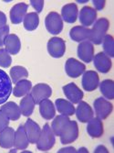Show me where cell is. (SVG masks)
Instances as JSON below:
<instances>
[{"instance_id": "obj_1", "label": "cell", "mask_w": 114, "mask_h": 153, "mask_svg": "<svg viewBox=\"0 0 114 153\" xmlns=\"http://www.w3.org/2000/svg\"><path fill=\"white\" fill-rule=\"evenodd\" d=\"M109 27H110V21L107 19L105 18L99 19L95 22L92 30H90V35L89 40H90L91 43L96 45L101 44L104 37L106 36Z\"/></svg>"}, {"instance_id": "obj_2", "label": "cell", "mask_w": 114, "mask_h": 153, "mask_svg": "<svg viewBox=\"0 0 114 153\" xmlns=\"http://www.w3.org/2000/svg\"><path fill=\"white\" fill-rule=\"evenodd\" d=\"M55 141H56V137L54 132L52 131L51 128L49 126V124H45L43 128L41 130L38 140L36 143L38 149L41 151H48L53 148Z\"/></svg>"}, {"instance_id": "obj_3", "label": "cell", "mask_w": 114, "mask_h": 153, "mask_svg": "<svg viewBox=\"0 0 114 153\" xmlns=\"http://www.w3.org/2000/svg\"><path fill=\"white\" fill-rule=\"evenodd\" d=\"M45 26L50 34H60L63 30V20L61 16L57 12H50L45 19Z\"/></svg>"}, {"instance_id": "obj_4", "label": "cell", "mask_w": 114, "mask_h": 153, "mask_svg": "<svg viewBox=\"0 0 114 153\" xmlns=\"http://www.w3.org/2000/svg\"><path fill=\"white\" fill-rule=\"evenodd\" d=\"M60 137V142L64 145L74 142L79 137V127L77 122L69 120Z\"/></svg>"}, {"instance_id": "obj_5", "label": "cell", "mask_w": 114, "mask_h": 153, "mask_svg": "<svg viewBox=\"0 0 114 153\" xmlns=\"http://www.w3.org/2000/svg\"><path fill=\"white\" fill-rule=\"evenodd\" d=\"M12 93V82L7 73L0 69V105H3L9 98Z\"/></svg>"}, {"instance_id": "obj_6", "label": "cell", "mask_w": 114, "mask_h": 153, "mask_svg": "<svg viewBox=\"0 0 114 153\" xmlns=\"http://www.w3.org/2000/svg\"><path fill=\"white\" fill-rule=\"evenodd\" d=\"M48 51L53 58L62 57L66 51V43L61 38H51L48 42Z\"/></svg>"}, {"instance_id": "obj_7", "label": "cell", "mask_w": 114, "mask_h": 153, "mask_svg": "<svg viewBox=\"0 0 114 153\" xmlns=\"http://www.w3.org/2000/svg\"><path fill=\"white\" fill-rule=\"evenodd\" d=\"M94 109L97 117L99 119H106L112 112L113 105L103 97H99L94 101Z\"/></svg>"}, {"instance_id": "obj_8", "label": "cell", "mask_w": 114, "mask_h": 153, "mask_svg": "<svg viewBox=\"0 0 114 153\" xmlns=\"http://www.w3.org/2000/svg\"><path fill=\"white\" fill-rule=\"evenodd\" d=\"M31 96L36 105H38L44 99H48L52 94V89L46 83H38L31 90Z\"/></svg>"}, {"instance_id": "obj_9", "label": "cell", "mask_w": 114, "mask_h": 153, "mask_svg": "<svg viewBox=\"0 0 114 153\" xmlns=\"http://www.w3.org/2000/svg\"><path fill=\"white\" fill-rule=\"evenodd\" d=\"M86 70V66L82 62L77 61L74 58H69L67 60L65 64L66 74L71 78H77L84 74Z\"/></svg>"}, {"instance_id": "obj_10", "label": "cell", "mask_w": 114, "mask_h": 153, "mask_svg": "<svg viewBox=\"0 0 114 153\" xmlns=\"http://www.w3.org/2000/svg\"><path fill=\"white\" fill-rule=\"evenodd\" d=\"M81 82H82V87L85 91L92 92L96 90L99 85V78L98 73L94 71L84 72Z\"/></svg>"}, {"instance_id": "obj_11", "label": "cell", "mask_w": 114, "mask_h": 153, "mask_svg": "<svg viewBox=\"0 0 114 153\" xmlns=\"http://www.w3.org/2000/svg\"><path fill=\"white\" fill-rule=\"evenodd\" d=\"M78 56L84 62H90L94 57V46L90 40H85L78 46Z\"/></svg>"}, {"instance_id": "obj_12", "label": "cell", "mask_w": 114, "mask_h": 153, "mask_svg": "<svg viewBox=\"0 0 114 153\" xmlns=\"http://www.w3.org/2000/svg\"><path fill=\"white\" fill-rule=\"evenodd\" d=\"M94 66L99 72L102 74H107L111 68V60L104 52H99L93 57Z\"/></svg>"}, {"instance_id": "obj_13", "label": "cell", "mask_w": 114, "mask_h": 153, "mask_svg": "<svg viewBox=\"0 0 114 153\" xmlns=\"http://www.w3.org/2000/svg\"><path fill=\"white\" fill-rule=\"evenodd\" d=\"M63 92L67 98L72 104H78L83 98V92L75 85L74 82H70L68 85L63 86Z\"/></svg>"}, {"instance_id": "obj_14", "label": "cell", "mask_w": 114, "mask_h": 153, "mask_svg": "<svg viewBox=\"0 0 114 153\" xmlns=\"http://www.w3.org/2000/svg\"><path fill=\"white\" fill-rule=\"evenodd\" d=\"M75 112H76L78 120L82 123H87L94 116V112H93L91 106L88 103L83 102V101H80L79 103Z\"/></svg>"}, {"instance_id": "obj_15", "label": "cell", "mask_w": 114, "mask_h": 153, "mask_svg": "<svg viewBox=\"0 0 114 153\" xmlns=\"http://www.w3.org/2000/svg\"><path fill=\"white\" fill-rule=\"evenodd\" d=\"M28 6L25 3H18L14 6L10 10V19L13 24H19L21 23L27 11Z\"/></svg>"}, {"instance_id": "obj_16", "label": "cell", "mask_w": 114, "mask_h": 153, "mask_svg": "<svg viewBox=\"0 0 114 153\" xmlns=\"http://www.w3.org/2000/svg\"><path fill=\"white\" fill-rule=\"evenodd\" d=\"M24 127L28 137V140H29V143L32 144L37 143L41 133V129L38 125L32 119H27Z\"/></svg>"}, {"instance_id": "obj_17", "label": "cell", "mask_w": 114, "mask_h": 153, "mask_svg": "<svg viewBox=\"0 0 114 153\" xmlns=\"http://www.w3.org/2000/svg\"><path fill=\"white\" fill-rule=\"evenodd\" d=\"M97 19V11L90 7H84L79 12V21L83 27H89L94 23Z\"/></svg>"}, {"instance_id": "obj_18", "label": "cell", "mask_w": 114, "mask_h": 153, "mask_svg": "<svg viewBox=\"0 0 114 153\" xmlns=\"http://www.w3.org/2000/svg\"><path fill=\"white\" fill-rule=\"evenodd\" d=\"M78 6L75 3H69L65 5L61 10L62 20L67 23H74L78 19Z\"/></svg>"}, {"instance_id": "obj_19", "label": "cell", "mask_w": 114, "mask_h": 153, "mask_svg": "<svg viewBox=\"0 0 114 153\" xmlns=\"http://www.w3.org/2000/svg\"><path fill=\"white\" fill-rule=\"evenodd\" d=\"M87 132L91 137H101L103 134V124L101 119L92 117L90 121H88Z\"/></svg>"}, {"instance_id": "obj_20", "label": "cell", "mask_w": 114, "mask_h": 153, "mask_svg": "<svg viewBox=\"0 0 114 153\" xmlns=\"http://www.w3.org/2000/svg\"><path fill=\"white\" fill-rule=\"evenodd\" d=\"M15 142V130L12 128H6L0 132V147L3 149H10Z\"/></svg>"}, {"instance_id": "obj_21", "label": "cell", "mask_w": 114, "mask_h": 153, "mask_svg": "<svg viewBox=\"0 0 114 153\" xmlns=\"http://www.w3.org/2000/svg\"><path fill=\"white\" fill-rule=\"evenodd\" d=\"M90 35V30L86 27L83 26H78L74 27L71 29L69 32V36L71 39L74 41H78V42H82L85 40H89Z\"/></svg>"}, {"instance_id": "obj_22", "label": "cell", "mask_w": 114, "mask_h": 153, "mask_svg": "<svg viewBox=\"0 0 114 153\" xmlns=\"http://www.w3.org/2000/svg\"><path fill=\"white\" fill-rule=\"evenodd\" d=\"M39 112L41 117L46 120H50L54 118L56 115V108L54 104L48 98L41 101L39 104Z\"/></svg>"}, {"instance_id": "obj_23", "label": "cell", "mask_w": 114, "mask_h": 153, "mask_svg": "<svg viewBox=\"0 0 114 153\" xmlns=\"http://www.w3.org/2000/svg\"><path fill=\"white\" fill-rule=\"evenodd\" d=\"M0 110L9 118V120L16 121L19 119L21 116V111H20L19 106L14 102H8L3 105V106H1V109Z\"/></svg>"}, {"instance_id": "obj_24", "label": "cell", "mask_w": 114, "mask_h": 153, "mask_svg": "<svg viewBox=\"0 0 114 153\" xmlns=\"http://www.w3.org/2000/svg\"><path fill=\"white\" fill-rule=\"evenodd\" d=\"M5 47L9 54H18L21 48L19 38L15 34H9L5 39Z\"/></svg>"}, {"instance_id": "obj_25", "label": "cell", "mask_w": 114, "mask_h": 153, "mask_svg": "<svg viewBox=\"0 0 114 153\" xmlns=\"http://www.w3.org/2000/svg\"><path fill=\"white\" fill-rule=\"evenodd\" d=\"M29 144L27 135L25 130L24 126H19L18 130L15 132V142L14 146L18 149H26Z\"/></svg>"}, {"instance_id": "obj_26", "label": "cell", "mask_w": 114, "mask_h": 153, "mask_svg": "<svg viewBox=\"0 0 114 153\" xmlns=\"http://www.w3.org/2000/svg\"><path fill=\"white\" fill-rule=\"evenodd\" d=\"M55 105H56L57 110H58L59 112L63 116L70 117V116H73L75 114L76 109H75L73 104L69 101H67V100L61 99V98L57 99L55 102Z\"/></svg>"}, {"instance_id": "obj_27", "label": "cell", "mask_w": 114, "mask_h": 153, "mask_svg": "<svg viewBox=\"0 0 114 153\" xmlns=\"http://www.w3.org/2000/svg\"><path fill=\"white\" fill-rule=\"evenodd\" d=\"M32 89V83L30 81L23 79L16 83V86L13 89V94L16 97H21L26 95Z\"/></svg>"}, {"instance_id": "obj_28", "label": "cell", "mask_w": 114, "mask_h": 153, "mask_svg": "<svg viewBox=\"0 0 114 153\" xmlns=\"http://www.w3.org/2000/svg\"><path fill=\"white\" fill-rule=\"evenodd\" d=\"M35 102L33 97L31 96V94H26L24 96V98L21 100L20 102V111H21V114L25 117H29L34 111L35 108Z\"/></svg>"}, {"instance_id": "obj_29", "label": "cell", "mask_w": 114, "mask_h": 153, "mask_svg": "<svg viewBox=\"0 0 114 153\" xmlns=\"http://www.w3.org/2000/svg\"><path fill=\"white\" fill-rule=\"evenodd\" d=\"M68 121H69L68 117H66L63 115L57 116L54 118V120L52 121V124H51V129L54 132L55 136H60L61 132L67 126Z\"/></svg>"}, {"instance_id": "obj_30", "label": "cell", "mask_w": 114, "mask_h": 153, "mask_svg": "<svg viewBox=\"0 0 114 153\" xmlns=\"http://www.w3.org/2000/svg\"><path fill=\"white\" fill-rule=\"evenodd\" d=\"M23 21H24V27L26 30L28 31L35 30L39 24V18L38 13L31 12L26 14Z\"/></svg>"}, {"instance_id": "obj_31", "label": "cell", "mask_w": 114, "mask_h": 153, "mask_svg": "<svg viewBox=\"0 0 114 153\" xmlns=\"http://www.w3.org/2000/svg\"><path fill=\"white\" fill-rule=\"evenodd\" d=\"M28 76L26 69L22 66H14L10 70V77L14 83H17L18 81L26 79Z\"/></svg>"}, {"instance_id": "obj_32", "label": "cell", "mask_w": 114, "mask_h": 153, "mask_svg": "<svg viewBox=\"0 0 114 153\" xmlns=\"http://www.w3.org/2000/svg\"><path fill=\"white\" fill-rule=\"evenodd\" d=\"M99 90L101 94L106 97L107 99L114 98V82L112 80H104L99 85Z\"/></svg>"}, {"instance_id": "obj_33", "label": "cell", "mask_w": 114, "mask_h": 153, "mask_svg": "<svg viewBox=\"0 0 114 153\" xmlns=\"http://www.w3.org/2000/svg\"><path fill=\"white\" fill-rule=\"evenodd\" d=\"M104 53L109 57H114V43L113 38L110 35H106L102 40Z\"/></svg>"}, {"instance_id": "obj_34", "label": "cell", "mask_w": 114, "mask_h": 153, "mask_svg": "<svg viewBox=\"0 0 114 153\" xmlns=\"http://www.w3.org/2000/svg\"><path fill=\"white\" fill-rule=\"evenodd\" d=\"M12 63V58L6 49H0V66L7 68Z\"/></svg>"}, {"instance_id": "obj_35", "label": "cell", "mask_w": 114, "mask_h": 153, "mask_svg": "<svg viewBox=\"0 0 114 153\" xmlns=\"http://www.w3.org/2000/svg\"><path fill=\"white\" fill-rule=\"evenodd\" d=\"M9 35V27L6 25L5 27L0 29V47L5 45V39Z\"/></svg>"}, {"instance_id": "obj_36", "label": "cell", "mask_w": 114, "mask_h": 153, "mask_svg": "<svg viewBox=\"0 0 114 153\" xmlns=\"http://www.w3.org/2000/svg\"><path fill=\"white\" fill-rule=\"evenodd\" d=\"M8 124H9V118L0 110V132L4 130L6 128H7Z\"/></svg>"}, {"instance_id": "obj_37", "label": "cell", "mask_w": 114, "mask_h": 153, "mask_svg": "<svg viewBox=\"0 0 114 153\" xmlns=\"http://www.w3.org/2000/svg\"><path fill=\"white\" fill-rule=\"evenodd\" d=\"M30 4L36 9V11L38 13H40L42 11V9H43V7H44L43 0H31Z\"/></svg>"}, {"instance_id": "obj_38", "label": "cell", "mask_w": 114, "mask_h": 153, "mask_svg": "<svg viewBox=\"0 0 114 153\" xmlns=\"http://www.w3.org/2000/svg\"><path fill=\"white\" fill-rule=\"evenodd\" d=\"M94 7H95V10H102L105 7V1L104 0H93L92 1Z\"/></svg>"}, {"instance_id": "obj_39", "label": "cell", "mask_w": 114, "mask_h": 153, "mask_svg": "<svg viewBox=\"0 0 114 153\" xmlns=\"http://www.w3.org/2000/svg\"><path fill=\"white\" fill-rule=\"evenodd\" d=\"M7 25V17L5 15V13L0 11V29Z\"/></svg>"}, {"instance_id": "obj_40", "label": "cell", "mask_w": 114, "mask_h": 153, "mask_svg": "<svg viewBox=\"0 0 114 153\" xmlns=\"http://www.w3.org/2000/svg\"><path fill=\"white\" fill-rule=\"evenodd\" d=\"M59 152H76V149L74 148H66L60 149Z\"/></svg>"}, {"instance_id": "obj_41", "label": "cell", "mask_w": 114, "mask_h": 153, "mask_svg": "<svg viewBox=\"0 0 114 153\" xmlns=\"http://www.w3.org/2000/svg\"><path fill=\"white\" fill-rule=\"evenodd\" d=\"M99 151H101V152H108L107 149L104 148L103 146H99V147L95 149V152H99Z\"/></svg>"}]
</instances>
